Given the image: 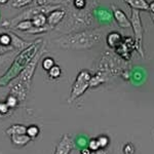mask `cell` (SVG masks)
<instances>
[{
	"label": "cell",
	"mask_w": 154,
	"mask_h": 154,
	"mask_svg": "<svg viewBox=\"0 0 154 154\" xmlns=\"http://www.w3.org/2000/svg\"><path fill=\"white\" fill-rule=\"evenodd\" d=\"M41 65H42L43 70L48 72L54 65H56V63H54V60L53 58H51V57H45V58L42 59V64H41Z\"/></svg>",
	"instance_id": "cell-26"
},
{
	"label": "cell",
	"mask_w": 154,
	"mask_h": 154,
	"mask_svg": "<svg viewBox=\"0 0 154 154\" xmlns=\"http://www.w3.org/2000/svg\"><path fill=\"white\" fill-rule=\"evenodd\" d=\"M33 2H36V0H14L11 2V6L14 8H24V7L29 6L30 4H32Z\"/></svg>",
	"instance_id": "cell-22"
},
{
	"label": "cell",
	"mask_w": 154,
	"mask_h": 154,
	"mask_svg": "<svg viewBox=\"0 0 154 154\" xmlns=\"http://www.w3.org/2000/svg\"><path fill=\"white\" fill-rule=\"evenodd\" d=\"M122 152L123 154H135L136 148L131 143H126L122 148Z\"/></svg>",
	"instance_id": "cell-29"
},
{
	"label": "cell",
	"mask_w": 154,
	"mask_h": 154,
	"mask_svg": "<svg viewBox=\"0 0 154 154\" xmlns=\"http://www.w3.org/2000/svg\"><path fill=\"white\" fill-rule=\"evenodd\" d=\"M74 148H75V145L72 140V137L65 134L61 137L60 141L57 144L54 154H70Z\"/></svg>",
	"instance_id": "cell-8"
},
{
	"label": "cell",
	"mask_w": 154,
	"mask_h": 154,
	"mask_svg": "<svg viewBox=\"0 0 154 154\" xmlns=\"http://www.w3.org/2000/svg\"><path fill=\"white\" fill-rule=\"evenodd\" d=\"M39 134H40V128H39L38 125H31L27 126V135H28L32 140L36 139L37 137L39 136Z\"/></svg>",
	"instance_id": "cell-25"
},
{
	"label": "cell",
	"mask_w": 154,
	"mask_h": 154,
	"mask_svg": "<svg viewBox=\"0 0 154 154\" xmlns=\"http://www.w3.org/2000/svg\"><path fill=\"white\" fill-rule=\"evenodd\" d=\"M111 77L107 75L106 73L100 71H96L95 74H93L91 79V82H89V88H97V86L101 85L103 83H106L107 81L110 79Z\"/></svg>",
	"instance_id": "cell-12"
},
{
	"label": "cell",
	"mask_w": 154,
	"mask_h": 154,
	"mask_svg": "<svg viewBox=\"0 0 154 154\" xmlns=\"http://www.w3.org/2000/svg\"><path fill=\"white\" fill-rule=\"evenodd\" d=\"M96 68V71L103 72L110 77H113L122 70V62L115 54L106 51L99 59Z\"/></svg>",
	"instance_id": "cell-5"
},
{
	"label": "cell",
	"mask_w": 154,
	"mask_h": 154,
	"mask_svg": "<svg viewBox=\"0 0 154 154\" xmlns=\"http://www.w3.org/2000/svg\"><path fill=\"white\" fill-rule=\"evenodd\" d=\"M106 42L108 44V46L112 49H117L119 46L121 45V43L123 42L122 40V36L119 32L113 31L110 33H107L106 35Z\"/></svg>",
	"instance_id": "cell-11"
},
{
	"label": "cell",
	"mask_w": 154,
	"mask_h": 154,
	"mask_svg": "<svg viewBox=\"0 0 154 154\" xmlns=\"http://www.w3.org/2000/svg\"><path fill=\"white\" fill-rule=\"evenodd\" d=\"M1 32H2V28H0V33H1Z\"/></svg>",
	"instance_id": "cell-34"
},
{
	"label": "cell",
	"mask_w": 154,
	"mask_h": 154,
	"mask_svg": "<svg viewBox=\"0 0 154 154\" xmlns=\"http://www.w3.org/2000/svg\"><path fill=\"white\" fill-rule=\"evenodd\" d=\"M125 4H128L131 9L136 11H149V2L147 0H123Z\"/></svg>",
	"instance_id": "cell-13"
},
{
	"label": "cell",
	"mask_w": 154,
	"mask_h": 154,
	"mask_svg": "<svg viewBox=\"0 0 154 154\" xmlns=\"http://www.w3.org/2000/svg\"><path fill=\"white\" fill-rule=\"evenodd\" d=\"M45 53H46V49H45V43H44V45L42 46L40 51L37 53L36 56L34 57V59L30 62L29 65L22 71V73L20 74L11 84H9L8 94H11V95L16 96L21 103L27 99V96H28L30 88H31L32 79H33V76H34V74H35L38 63L40 62L42 56Z\"/></svg>",
	"instance_id": "cell-4"
},
{
	"label": "cell",
	"mask_w": 154,
	"mask_h": 154,
	"mask_svg": "<svg viewBox=\"0 0 154 154\" xmlns=\"http://www.w3.org/2000/svg\"><path fill=\"white\" fill-rule=\"evenodd\" d=\"M33 23V27H45L48 26V14H38L31 20Z\"/></svg>",
	"instance_id": "cell-17"
},
{
	"label": "cell",
	"mask_w": 154,
	"mask_h": 154,
	"mask_svg": "<svg viewBox=\"0 0 154 154\" xmlns=\"http://www.w3.org/2000/svg\"><path fill=\"white\" fill-rule=\"evenodd\" d=\"M91 154H109V152L106 150V149H100V150L95 151V152H93Z\"/></svg>",
	"instance_id": "cell-32"
},
{
	"label": "cell",
	"mask_w": 154,
	"mask_h": 154,
	"mask_svg": "<svg viewBox=\"0 0 154 154\" xmlns=\"http://www.w3.org/2000/svg\"><path fill=\"white\" fill-rule=\"evenodd\" d=\"M97 6H98L97 0H89L88 5L82 9L75 8L70 4L68 7H66L67 12L65 19L54 30L61 33V35H66L84 30L94 29L98 19L96 14Z\"/></svg>",
	"instance_id": "cell-1"
},
{
	"label": "cell",
	"mask_w": 154,
	"mask_h": 154,
	"mask_svg": "<svg viewBox=\"0 0 154 154\" xmlns=\"http://www.w3.org/2000/svg\"><path fill=\"white\" fill-rule=\"evenodd\" d=\"M7 2H8V0H0V4H1V5H3V4H6Z\"/></svg>",
	"instance_id": "cell-33"
},
{
	"label": "cell",
	"mask_w": 154,
	"mask_h": 154,
	"mask_svg": "<svg viewBox=\"0 0 154 154\" xmlns=\"http://www.w3.org/2000/svg\"><path fill=\"white\" fill-rule=\"evenodd\" d=\"M88 147L91 149V152H95V151L100 150V144H99L98 140L97 138H93V139H89L88 140Z\"/></svg>",
	"instance_id": "cell-28"
},
{
	"label": "cell",
	"mask_w": 154,
	"mask_h": 154,
	"mask_svg": "<svg viewBox=\"0 0 154 154\" xmlns=\"http://www.w3.org/2000/svg\"><path fill=\"white\" fill-rule=\"evenodd\" d=\"M106 30L102 28H94L75 33L61 35L54 40L59 48L70 51H85L101 43L106 36Z\"/></svg>",
	"instance_id": "cell-2"
},
{
	"label": "cell",
	"mask_w": 154,
	"mask_h": 154,
	"mask_svg": "<svg viewBox=\"0 0 154 154\" xmlns=\"http://www.w3.org/2000/svg\"><path fill=\"white\" fill-rule=\"evenodd\" d=\"M51 30H53L51 28V27L48 26H45V27H40V28H38V27H32L31 29L29 30L28 32H26L27 34H30V35H38V34H43V33H46V32L51 31Z\"/></svg>",
	"instance_id": "cell-23"
},
{
	"label": "cell",
	"mask_w": 154,
	"mask_h": 154,
	"mask_svg": "<svg viewBox=\"0 0 154 154\" xmlns=\"http://www.w3.org/2000/svg\"><path fill=\"white\" fill-rule=\"evenodd\" d=\"M66 12V7H59V8L51 11L48 14V25L53 30H54L65 19Z\"/></svg>",
	"instance_id": "cell-9"
},
{
	"label": "cell",
	"mask_w": 154,
	"mask_h": 154,
	"mask_svg": "<svg viewBox=\"0 0 154 154\" xmlns=\"http://www.w3.org/2000/svg\"><path fill=\"white\" fill-rule=\"evenodd\" d=\"M48 75L51 79H54V80H56V79H59L60 77L62 76V68L60 67L59 65H54L53 68L51 69L48 72Z\"/></svg>",
	"instance_id": "cell-24"
},
{
	"label": "cell",
	"mask_w": 154,
	"mask_h": 154,
	"mask_svg": "<svg viewBox=\"0 0 154 154\" xmlns=\"http://www.w3.org/2000/svg\"><path fill=\"white\" fill-rule=\"evenodd\" d=\"M5 134L9 137L14 135H25V134H27V126L21 125V123H14V125H11L9 128H6Z\"/></svg>",
	"instance_id": "cell-16"
},
{
	"label": "cell",
	"mask_w": 154,
	"mask_h": 154,
	"mask_svg": "<svg viewBox=\"0 0 154 154\" xmlns=\"http://www.w3.org/2000/svg\"><path fill=\"white\" fill-rule=\"evenodd\" d=\"M111 11H112L113 18L115 20L116 24H117L120 28H131V19L128 18L126 14L122 9L112 4V5H111Z\"/></svg>",
	"instance_id": "cell-10"
},
{
	"label": "cell",
	"mask_w": 154,
	"mask_h": 154,
	"mask_svg": "<svg viewBox=\"0 0 154 154\" xmlns=\"http://www.w3.org/2000/svg\"><path fill=\"white\" fill-rule=\"evenodd\" d=\"M17 54H18V51H11V53H7L5 54H1V56H0V69H1L2 67L6 66L12 59H14V57H16Z\"/></svg>",
	"instance_id": "cell-18"
},
{
	"label": "cell",
	"mask_w": 154,
	"mask_h": 154,
	"mask_svg": "<svg viewBox=\"0 0 154 154\" xmlns=\"http://www.w3.org/2000/svg\"><path fill=\"white\" fill-rule=\"evenodd\" d=\"M33 27V23H32L31 20H24V21H21L20 23H18L14 27V30H19V31L22 32H28L30 29Z\"/></svg>",
	"instance_id": "cell-19"
},
{
	"label": "cell",
	"mask_w": 154,
	"mask_h": 154,
	"mask_svg": "<svg viewBox=\"0 0 154 154\" xmlns=\"http://www.w3.org/2000/svg\"><path fill=\"white\" fill-rule=\"evenodd\" d=\"M32 139L25 134V135H14L11 137V142L16 147H24V146L28 145L31 142Z\"/></svg>",
	"instance_id": "cell-15"
},
{
	"label": "cell",
	"mask_w": 154,
	"mask_h": 154,
	"mask_svg": "<svg viewBox=\"0 0 154 154\" xmlns=\"http://www.w3.org/2000/svg\"><path fill=\"white\" fill-rule=\"evenodd\" d=\"M72 0H36L35 3L38 5L44 6H62L68 7L71 4Z\"/></svg>",
	"instance_id": "cell-14"
},
{
	"label": "cell",
	"mask_w": 154,
	"mask_h": 154,
	"mask_svg": "<svg viewBox=\"0 0 154 154\" xmlns=\"http://www.w3.org/2000/svg\"><path fill=\"white\" fill-rule=\"evenodd\" d=\"M12 112H14V111L7 106L5 101H2V102L0 101V116H1L2 119L11 116Z\"/></svg>",
	"instance_id": "cell-21"
},
{
	"label": "cell",
	"mask_w": 154,
	"mask_h": 154,
	"mask_svg": "<svg viewBox=\"0 0 154 154\" xmlns=\"http://www.w3.org/2000/svg\"><path fill=\"white\" fill-rule=\"evenodd\" d=\"M149 11H150V14H152V17L154 18V0L149 3Z\"/></svg>",
	"instance_id": "cell-31"
},
{
	"label": "cell",
	"mask_w": 154,
	"mask_h": 154,
	"mask_svg": "<svg viewBox=\"0 0 154 154\" xmlns=\"http://www.w3.org/2000/svg\"><path fill=\"white\" fill-rule=\"evenodd\" d=\"M131 28L134 31L135 36V45L138 51V53L141 54V57L144 58V51H143V40H144V28L141 20L140 11L136 9H131Z\"/></svg>",
	"instance_id": "cell-7"
},
{
	"label": "cell",
	"mask_w": 154,
	"mask_h": 154,
	"mask_svg": "<svg viewBox=\"0 0 154 154\" xmlns=\"http://www.w3.org/2000/svg\"><path fill=\"white\" fill-rule=\"evenodd\" d=\"M79 153H80V154H91L93 152H91V149H89L88 147H84V148H81L80 149Z\"/></svg>",
	"instance_id": "cell-30"
},
{
	"label": "cell",
	"mask_w": 154,
	"mask_h": 154,
	"mask_svg": "<svg viewBox=\"0 0 154 154\" xmlns=\"http://www.w3.org/2000/svg\"><path fill=\"white\" fill-rule=\"evenodd\" d=\"M44 43L45 42L42 38H37L27 48L19 51L18 54L12 60V63L9 68L4 72L3 75L0 76V86H6L11 84L29 65L30 62L34 59L37 53L44 45Z\"/></svg>",
	"instance_id": "cell-3"
},
{
	"label": "cell",
	"mask_w": 154,
	"mask_h": 154,
	"mask_svg": "<svg viewBox=\"0 0 154 154\" xmlns=\"http://www.w3.org/2000/svg\"><path fill=\"white\" fill-rule=\"evenodd\" d=\"M93 74L91 71L86 70V69H82L78 72L75 80H74L73 84H72L70 96L68 98V103H72L85 93L89 88V82Z\"/></svg>",
	"instance_id": "cell-6"
},
{
	"label": "cell",
	"mask_w": 154,
	"mask_h": 154,
	"mask_svg": "<svg viewBox=\"0 0 154 154\" xmlns=\"http://www.w3.org/2000/svg\"><path fill=\"white\" fill-rule=\"evenodd\" d=\"M97 140L100 144L101 149H106L110 144V138L107 135H100L99 137H97Z\"/></svg>",
	"instance_id": "cell-27"
},
{
	"label": "cell",
	"mask_w": 154,
	"mask_h": 154,
	"mask_svg": "<svg viewBox=\"0 0 154 154\" xmlns=\"http://www.w3.org/2000/svg\"><path fill=\"white\" fill-rule=\"evenodd\" d=\"M5 103L7 104V106H8L12 111H14L19 107L21 102L19 101V99L17 98L16 96L11 95V94H8L5 98Z\"/></svg>",
	"instance_id": "cell-20"
}]
</instances>
